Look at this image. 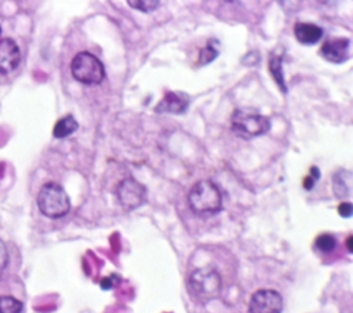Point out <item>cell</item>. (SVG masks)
<instances>
[{
	"label": "cell",
	"mask_w": 353,
	"mask_h": 313,
	"mask_svg": "<svg viewBox=\"0 0 353 313\" xmlns=\"http://www.w3.org/2000/svg\"><path fill=\"white\" fill-rule=\"evenodd\" d=\"M188 290L197 303H208L221 294L222 279L219 272L212 266L196 269L188 279Z\"/></svg>",
	"instance_id": "cell-1"
},
{
	"label": "cell",
	"mask_w": 353,
	"mask_h": 313,
	"mask_svg": "<svg viewBox=\"0 0 353 313\" xmlns=\"http://www.w3.org/2000/svg\"><path fill=\"white\" fill-rule=\"evenodd\" d=\"M188 203L190 210L197 215H211L222 210V194L219 188L211 181L196 182L189 193Z\"/></svg>",
	"instance_id": "cell-2"
},
{
	"label": "cell",
	"mask_w": 353,
	"mask_h": 313,
	"mask_svg": "<svg viewBox=\"0 0 353 313\" xmlns=\"http://www.w3.org/2000/svg\"><path fill=\"white\" fill-rule=\"evenodd\" d=\"M269 117L252 110L250 108L236 109L230 117V130L243 139H252L261 137L270 130Z\"/></svg>",
	"instance_id": "cell-3"
},
{
	"label": "cell",
	"mask_w": 353,
	"mask_h": 313,
	"mask_svg": "<svg viewBox=\"0 0 353 313\" xmlns=\"http://www.w3.org/2000/svg\"><path fill=\"white\" fill-rule=\"evenodd\" d=\"M37 207L44 216L57 219L65 216L69 212L70 199L59 183L47 182L39 190Z\"/></svg>",
	"instance_id": "cell-4"
},
{
	"label": "cell",
	"mask_w": 353,
	"mask_h": 313,
	"mask_svg": "<svg viewBox=\"0 0 353 313\" xmlns=\"http://www.w3.org/2000/svg\"><path fill=\"white\" fill-rule=\"evenodd\" d=\"M72 76L81 84H99L105 79V68L98 57L88 51L77 52L70 62Z\"/></svg>",
	"instance_id": "cell-5"
},
{
	"label": "cell",
	"mask_w": 353,
	"mask_h": 313,
	"mask_svg": "<svg viewBox=\"0 0 353 313\" xmlns=\"http://www.w3.org/2000/svg\"><path fill=\"white\" fill-rule=\"evenodd\" d=\"M116 194L120 205L124 210L131 211L141 207L145 203L146 188L142 183H139L137 179L128 176L119 183Z\"/></svg>",
	"instance_id": "cell-6"
},
{
	"label": "cell",
	"mask_w": 353,
	"mask_h": 313,
	"mask_svg": "<svg viewBox=\"0 0 353 313\" xmlns=\"http://www.w3.org/2000/svg\"><path fill=\"white\" fill-rule=\"evenodd\" d=\"M250 313H281L283 298L276 290L262 288L255 291L248 302Z\"/></svg>",
	"instance_id": "cell-7"
},
{
	"label": "cell",
	"mask_w": 353,
	"mask_h": 313,
	"mask_svg": "<svg viewBox=\"0 0 353 313\" xmlns=\"http://www.w3.org/2000/svg\"><path fill=\"white\" fill-rule=\"evenodd\" d=\"M350 40L347 37H332L323 43L320 47V55L332 63H342L349 57Z\"/></svg>",
	"instance_id": "cell-8"
},
{
	"label": "cell",
	"mask_w": 353,
	"mask_h": 313,
	"mask_svg": "<svg viewBox=\"0 0 353 313\" xmlns=\"http://www.w3.org/2000/svg\"><path fill=\"white\" fill-rule=\"evenodd\" d=\"M21 62V51L15 40L6 37L0 40V73L10 74Z\"/></svg>",
	"instance_id": "cell-9"
},
{
	"label": "cell",
	"mask_w": 353,
	"mask_h": 313,
	"mask_svg": "<svg viewBox=\"0 0 353 313\" xmlns=\"http://www.w3.org/2000/svg\"><path fill=\"white\" fill-rule=\"evenodd\" d=\"M188 105H189V98L186 97V94L170 91V92L164 94L161 101L156 105L154 110L157 113L179 114L188 109Z\"/></svg>",
	"instance_id": "cell-10"
},
{
	"label": "cell",
	"mask_w": 353,
	"mask_h": 313,
	"mask_svg": "<svg viewBox=\"0 0 353 313\" xmlns=\"http://www.w3.org/2000/svg\"><path fill=\"white\" fill-rule=\"evenodd\" d=\"M295 39L305 46H313L323 37V29L312 22H298L294 26Z\"/></svg>",
	"instance_id": "cell-11"
},
{
	"label": "cell",
	"mask_w": 353,
	"mask_h": 313,
	"mask_svg": "<svg viewBox=\"0 0 353 313\" xmlns=\"http://www.w3.org/2000/svg\"><path fill=\"white\" fill-rule=\"evenodd\" d=\"M77 128H79V123L76 121V119L72 114H66L55 123L52 135L58 139H63V138L72 135Z\"/></svg>",
	"instance_id": "cell-12"
},
{
	"label": "cell",
	"mask_w": 353,
	"mask_h": 313,
	"mask_svg": "<svg viewBox=\"0 0 353 313\" xmlns=\"http://www.w3.org/2000/svg\"><path fill=\"white\" fill-rule=\"evenodd\" d=\"M269 70H270L273 79L276 80V84L280 87V90L283 92H287L285 83H284V74H283V69H281V58L280 57H270V59H269Z\"/></svg>",
	"instance_id": "cell-13"
},
{
	"label": "cell",
	"mask_w": 353,
	"mask_h": 313,
	"mask_svg": "<svg viewBox=\"0 0 353 313\" xmlns=\"http://www.w3.org/2000/svg\"><path fill=\"white\" fill-rule=\"evenodd\" d=\"M22 307L23 305L19 299L10 295L0 296V313H21Z\"/></svg>",
	"instance_id": "cell-14"
},
{
	"label": "cell",
	"mask_w": 353,
	"mask_h": 313,
	"mask_svg": "<svg viewBox=\"0 0 353 313\" xmlns=\"http://www.w3.org/2000/svg\"><path fill=\"white\" fill-rule=\"evenodd\" d=\"M316 247L317 250L323 251V252H330L335 248L336 245V241H335V237L330 233H323L320 234L317 239H316Z\"/></svg>",
	"instance_id": "cell-15"
},
{
	"label": "cell",
	"mask_w": 353,
	"mask_h": 313,
	"mask_svg": "<svg viewBox=\"0 0 353 313\" xmlns=\"http://www.w3.org/2000/svg\"><path fill=\"white\" fill-rule=\"evenodd\" d=\"M127 4L131 6L135 10L142 11V12H152L159 7L160 1H157V0L156 1L154 0H145V1H135V0L131 1V0H128Z\"/></svg>",
	"instance_id": "cell-16"
},
{
	"label": "cell",
	"mask_w": 353,
	"mask_h": 313,
	"mask_svg": "<svg viewBox=\"0 0 353 313\" xmlns=\"http://www.w3.org/2000/svg\"><path fill=\"white\" fill-rule=\"evenodd\" d=\"M216 55H218V51H216L211 44H208L205 48H203V50L200 51V62H201V63H208V62H211Z\"/></svg>",
	"instance_id": "cell-17"
},
{
	"label": "cell",
	"mask_w": 353,
	"mask_h": 313,
	"mask_svg": "<svg viewBox=\"0 0 353 313\" xmlns=\"http://www.w3.org/2000/svg\"><path fill=\"white\" fill-rule=\"evenodd\" d=\"M320 178V171H319V168L317 167H312L310 168V172H309V176L303 181V188L306 189V190H310L312 188H313V185H314V182L317 181Z\"/></svg>",
	"instance_id": "cell-18"
},
{
	"label": "cell",
	"mask_w": 353,
	"mask_h": 313,
	"mask_svg": "<svg viewBox=\"0 0 353 313\" xmlns=\"http://www.w3.org/2000/svg\"><path fill=\"white\" fill-rule=\"evenodd\" d=\"M119 281H120V277L116 276V274H112V276H108V277L102 279L101 287H102L103 290H110V288H113Z\"/></svg>",
	"instance_id": "cell-19"
},
{
	"label": "cell",
	"mask_w": 353,
	"mask_h": 313,
	"mask_svg": "<svg viewBox=\"0 0 353 313\" xmlns=\"http://www.w3.org/2000/svg\"><path fill=\"white\" fill-rule=\"evenodd\" d=\"M8 261V254H7V248L6 244L0 240V270H3L7 265Z\"/></svg>",
	"instance_id": "cell-20"
},
{
	"label": "cell",
	"mask_w": 353,
	"mask_h": 313,
	"mask_svg": "<svg viewBox=\"0 0 353 313\" xmlns=\"http://www.w3.org/2000/svg\"><path fill=\"white\" fill-rule=\"evenodd\" d=\"M352 211H353V208H352V204H350V203H341L339 207H338L339 215H342V216H345V218L350 216V215H352Z\"/></svg>",
	"instance_id": "cell-21"
},
{
	"label": "cell",
	"mask_w": 353,
	"mask_h": 313,
	"mask_svg": "<svg viewBox=\"0 0 353 313\" xmlns=\"http://www.w3.org/2000/svg\"><path fill=\"white\" fill-rule=\"evenodd\" d=\"M347 250L352 251V236L347 237Z\"/></svg>",
	"instance_id": "cell-22"
},
{
	"label": "cell",
	"mask_w": 353,
	"mask_h": 313,
	"mask_svg": "<svg viewBox=\"0 0 353 313\" xmlns=\"http://www.w3.org/2000/svg\"><path fill=\"white\" fill-rule=\"evenodd\" d=\"M0 33H1V26H0Z\"/></svg>",
	"instance_id": "cell-23"
}]
</instances>
